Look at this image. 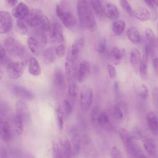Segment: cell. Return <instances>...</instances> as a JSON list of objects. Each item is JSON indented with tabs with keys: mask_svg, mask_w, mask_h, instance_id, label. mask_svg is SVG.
<instances>
[{
	"mask_svg": "<svg viewBox=\"0 0 158 158\" xmlns=\"http://www.w3.org/2000/svg\"><path fill=\"white\" fill-rule=\"evenodd\" d=\"M143 146L146 152L150 156H155L157 152L156 144L151 139H144L143 141Z\"/></svg>",
	"mask_w": 158,
	"mask_h": 158,
	"instance_id": "cell-34",
	"label": "cell"
},
{
	"mask_svg": "<svg viewBox=\"0 0 158 158\" xmlns=\"http://www.w3.org/2000/svg\"><path fill=\"white\" fill-rule=\"evenodd\" d=\"M157 30H158V20L157 22Z\"/></svg>",
	"mask_w": 158,
	"mask_h": 158,
	"instance_id": "cell-64",
	"label": "cell"
},
{
	"mask_svg": "<svg viewBox=\"0 0 158 158\" xmlns=\"http://www.w3.org/2000/svg\"><path fill=\"white\" fill-rule=\"evenodd\" d=\"M56 54L57 57H62L64 56L66 51V43L65 42H63L61 43H59L58 46H56V48L54 49Z\"/></svg>",
	"mask_w": 158,
	"mask_h": 158,
	"instance_id": "cell-49",
	"label": "cell"
},
{
	"mask_svg": "<svg viewBox=\"0 0 158 158\" xmlns=\"http://www.w3.org/2000/svg\"><path fill=\"white\" fill-rule=\"evenodd\" d=\"M102 110L99 106H94L91 111V122L94 125H98L99 120L102 113Z\"/></svg>",
	"mask_w": 158,
	"mask_h": 158,
	"instance_id": "cell-38",
	"label": "cell"
},
{
	"mask_svg": "<svg viewBox=\"0 0 158 158\" xmlns=\"http://www.w3.org/2000/svg\"><path fill=\"white\" fill-rule=\"evenodd\" d=\"M118 135L127 152L133 157L139 158L142 154L141 150L138 145L135 142V139H133L130 132L124 128H122L119 130Z\"/></svg>",
	"mask_w": 158,
	"mask_h": 158,
	"instance_id": "cell-1",
	"label": "cell"
},
{
	"mask_svg": "<svg viewBox=\"0 0 158 158\" xmlns=\"http://www.w3.org/2000/svg\"><path fill=\"white\" fill-rule=\"evenodd\" d=\"M152 65L155 72L158 75V57H154L153 59Z\"/></svg>",
	"mask_w": 158,
	"mask_h": 158,
	"instance_id": "cell-58",
	"label": "cell"
},
{
	"mask_svg": "<svg viewBox=\"0 0 158 158\" xmlns=\"http://www.w3.org/2000/svg\"><path fill=\"white\" fill-rule=\"evenodd\" d=\"M82 146L86 152L85 154H87L88 157L94 158L96 152L94 149V144L89 137L85 136L82 138Z\"/></svg>",
	"mask_w": 158,
	"mask_h": 158,
	"instance_id": "cell-20",
	"label": "cell"
},
{
	"mask_svg": "<svg viewBox=\"0 0 158 158\" xmlns=\"http://www.w3.org/2000/svg\"><path fill=\"white\" fill-rule=\"evenodd\" d=\"M76 62L69 57H66L65 62V70L67 77L69 78H72L77 72Z\"/></svg>",
	"mask_w": 158,
	"mask_h": 158,
	"instance_id": "cell-26",
	"label": "cell"
},
{
	"mask_svg": "<svg viewBox=\"0 0 158 158\" xmlns=\"http://www.w3.org/2000/svg\"><path fill=\"white\" fill-rule=\"evenodd\" d=\"M16 114L20 116L24 123H28L31 120V114L27 103L23 100H19L15 105Z\"/></svg>",
	"mask_w": 158,
	"mask_h": 158,
	"instance_id": "cell-10",
	"label": "cell"
},
{
	"mask_svg": "<svg viewBox=\"0 0 158 158\" xmlns=\"http://www.w3.org/2000/svg\"><path fill=\"white\" fill-rule=\"evenodd\" d=\"M128 40L133 44H138L141 41V36L138 30L135 27H130L127 30Z\"/></svg>",
	"mask_w": 158,
	"mask_h": 158,
	"instance_id": "cell-29",
	"label": "cell"
},
{
	"mask_svg": "<svg viewBox=\"0 0 158 158\" xmlns=\"http://www.w3.org/2000/svg\"><path fill=\"white\" fill-rule=\"evenodd\" d=\"M0 60L1 64H6V62H7L8 60L7 51L4 47H3L2 46H0Z\"/></svg>",
	"mask_w": 158,
	"mask_h": 158,
	"instance_id": "cell-55",
	"label": "cell"
},
{
	"mask_svg": "<svg viewBox=\"0 0 158 158\" xmlns=\"http://www.w3.org/2000/svg\"><path fill=\"white\" fill-rule=\"evenodd\" d=\"M14 25L11 14L6 10L0 12V33L1 35L9 32Z\"/></svg>",
	"mask_w": 158,
	"mask_h": 158,
	"instance_id": "cell-6",
	"label": "cell"
},
{
	"mask_svg": "<svg viewBox=\"0 0 158 158\" xmlns=\"http://www.w3.org/2000/svg\"><path fill=\"white\" fill-rule=\"evenodd\" d=\"M26 2H28L29 4H32L34 2H36L38 0H24Z\"/></svg>",
	"mask_w": 158,
	"mask_h": 158,
	"instance_id": "cell-61",
	"label": "cell"
},
{
	"mask_svg": "<svg viewBox=\"0 0 158 158\" xmlns=\"http://www.w3.org/2000/svg\"><path fill=\"white\" fill-rule=\"evenodd\" d=\"M25 65L23 62H12L7 63L6 71L9 77L12 80L20 78L23 73Z\"/></svg>",
	"mask_w": 158,
	"mask_h": 158,
	"instance_id": "cell-5",
	"label": "cell"
},
{
	"mask_svg": "<svg viewBox=\"0 0 158 158\" xmlns=\"http://www.w3.org/2000/svg\"><path fill=\"white\" fill-rule=\"evenodd\" d=\"M146 5L152 10V18L154 20H156L157 18V12L156 8V6L154 5V2L152 0H144Z\"/></svg>",
	"mask_w": 158,
	"mask_h": 158,
	"instance_id": "cell-51",
	"label": "cell"
},
{
	"mask_svg": "<svg viewBox=\"0 0 158 158\" xmlns=\"http://www.w3.org/2000/svg\"><path fill=\"white\" fill-rule=\"evenodd\" d=\"M82 26L86 27L92 32H94L96 31L98 28V24L91 10L88 13V14L86 17L82 24Z\"/></svg>",
	"mask_w": 158,
	"mask_h": 158,
	"instance_id": "cell-23",
	"label": "cell"
},
{
	"mask_svg": "<svg viewBox=\"0 0 158 158\" xmlns=\"http://www.w3.org/2000/svg\"><path fill=\"white\" fill-rule=\"evenodd\" d=\"M91 6L98 16L102 17L104 15V7L102 6L101 0H91Z\"/></svg>",
	"mask_w": 158,
	"mask_h": 158,
	"instance_id": "cell-36",
	"label": "cell"
},
{
	"mask_svg": "<svg viewBox=\"0 0 158 158\" xmlns=\"http://www.w3.org/2000/svg\"><path fill=\"white\" fill-rule=\"evenodd\" d=\"M78 95V85L75 83H71L67 89V99L73 105L75 104Z\"/></svg>",
	"mask_w": 158,
	"mask_h": 158,
	"instance_id": "cell-31",
	"label": "cell"
},
{
	"mask_svg": "<svg viewBox=\"0 0 158 158\" xmlns=\"http://www.w3.org/2000/svg\"><path fill=\"white\" fill-rule=\"evenodd\" d=\"M139 158H147V157L145 156V155H144V154H141L139 157Z\"/></svg>",
	"mask_w": 158,
	"mask_h": 158,
	"instance_id": "cell-63",
	"label": "cell"
},
{
	"mask_svg": "<svg viewBox=\"0 0 158 158\" xmlns=\"http://www.w3.org/2000/svg\"><path fill=\"white\" fill-rule=\"evenodd\" d=\"M144 33L149 43L151 46L154 45L156 42V37L152 30L149 27H146L144 30Z\"/></svg>",
	"mask_w": 158,
	"mask_h": 158,
	"instance_id": "cell-45",
	"label": "cell"
},
{
	"mask_svg": "<svg viewBox=\"0 0 158 158\" xmlns=\"http://www.w3.org/2000/svg\"><path fill=\"white\" fill-rule=\"evenodd\" d=\"M1 158H9L7 152L4 148L1 149V154H0Z\"/></svg>",
	"mask_w": 158,
	"mask_h": 158,
	"instance_id": "cell-59",
	"label": "cell"
},
{
	"mask_svg": "<svg viewBox=\"0 0 158 158\" xmlns=\"http://www.w3.org/2000/svg\"><path fill=\"white\" fill-rule=\"evenodd\" d=\"M110 54L114 60L116 61H120L124 56L125 50L117 47H114L110 51Z\"/></svg>",
	"mask_w": 158,
	"mask_h": 158,
	"instance_id": "cell-40",
	"label": "cell"
},
{
	"mask_svg": "<svg viewBox=\"0 0 158 158\" xmlns=\"http://www.w3.org/2000/svg\"><path fill=\"white\" fill-rule=\"evenodd\" d=\"M91 70V65L88 60H83L80 62L75 74L77 80L81 82L84 81L89 75Z\"/></svg>",
	"mask_w": 158,
	"mask_h": 158,
	"instance_id": "cell-13",
	"label": "cell"
},
{
	"mask_svg": "<svg viewBox=\"0 0 158 158\" xmlns=\"http://www.w3.org/2000/svg\"><path fill=\"white\" fill-rule=\"evenodd\" d=\"M104 15L112 20L118 19L120 13L117 6L112 3H107L104 7Z\"/></svg>",
	"mask_w": 158,
	"mask_h": 158,
	"instance_id": "cell-19",
	"label": "cell"
},
{
	"mask_svg": "<svg viewBox=\"0 0 158 158\" xmlns=\"http://www.w3.org/2000/svg\"><path fill=\"white\" fill-rule=\"evenodd\" d=\"M43 14L41 10L36 9H32L30 10L29 14L25 19L26 23L31 27H38L40 19Z\"/></svg>",
	"mask_w": 158,
	"mask_h": 158,
	"instance_id": "cell-15",
	"label": "cell"
},
{
	"mask_svg": "<svg viewBox=\"0 0 158 158\" xmlns=\"http://www.w3.org/2000/svg\"><path fill=\"white\" fill-rule=\"evenodd\" d=\"M16 30L17 31L22 35H26L28 32V28L25 25V23L20 20H17L15 24Z\"/></svg>",
	"mask_w": 158,
	"mask_h": 158,
	"instance_id": "cell-44",
	"label": "cell"
},
{
	"mask_svg": "<svg viewBox=\"0 0 158 158\" xmlns=\"http://www.w3.org/2000/svg\"><path fill=\"white\" fill-rule=\"evenodd\" d=\"M77 14L81 25H82L88 13L91 11V9L89 8L88 2L86 0H78L77 5Z\"/></svg>",
	"mask_w": 158,
	"mask_h": 158,
	"instance_id": "cell-16",
	"label": "cell"
},
{
	"mask_svg": "<svg viewBox=\"0 0 158 158\" xmlns=\"http://www.w3.org/2000/svg\"><path fill=\"white\" fill-rule=\"evenodd\" d=\"M27 44L32 54L35 55H38L39 54V51H40L39 42L36 38L32 36L29 37L27 39Z\"/></svg>",
	"mask_w": 158,
	"mask_h": 158,
	"instance_id": "cell-37",
	"label": "cell"
},
{
	"mask_svg": "<svg viewBox=\"0 0 158 158\" xmlns=\"http://www.w3.org/2000/svg\"><path fill=\"white\" fill-rule=\"evenodd\" d=\"M138 94L142 99H146L149 96V90L148 87L144 85H141L138 89Z\"/></svg>",
	"mask_w": 158,
	"mask_h": 158,
	"instance_id": "cell-48",
	"label": "cell"
},
{
	"mask_svg": "<svg viewBox=\"0 0 158 158\" xmlns=\"http://www.w3.org/2000/svg\"><path fill=\"white\" fill-rule=\"evenodd\" d=\"M53 83L57 88L63 89L65 86V77L61 69L56 68L53 74Z\"/></svg>",
	"mask_w": 158,
	"mask_h": 158,
	"instance_id": "cell-24",
	"label": "cell"
},
{
	"mask_svg": "<svg viewBox=\"0 0 158 158\" xmlns=\"http://www.w3.org/2000/svg\"><path fill=\"white\" fill-rule=\"evenodd\" d=\"M38 27L43 30L49 31L50 30L51 25L50 23V20H49L48 17L46 15H43L41 16L40 22H39Z\"/></svg>",
	"mask_w": 158,
	"mask_h": 158,
	"instance_id": "cell-41",
	"label": "cell"
},
{
	"mask_svg": "<svg viewBox=\"0 0 158 158\" xmlns=\"http://www.w3.org/2000/svg\"><path fill=\"white\" fill-rule=\"evenodd\" d=\"M9 151L12 158H23V152L17 148H11Z\"/></svg>",
	"mask_w": 158,
	"mask_h": 158,
	"instance_id": "cell-52",
	"label": "cell"
},
{
	"mask_svg": "<svg viewBox=\"0 0 158 158\" xmlns=\"http://www.w3.org/2000/svg\"><path fill=\"white\" fill-rule=\"evenodd\" d=\"M107 70L110 78H114L117 76V70L114 65H112V64H107Z\"/></svg>",
	"mask_w": 158,
	"mask_h": 158,
	"instance_id": "cell-57",
	"label": "cell"
},
{
	"mask_svg": "<svg viewBox=\"0 0 158 158\" xmlns=\"http://www.w3.org/2000/svg\"><path fill=\"white\" fill-rule=\"evenodd\" d=\"M9 110V107L7 103L5 101H1L0 104V117L1 118H3L4 117L6 116Z\"/></svg>",
	"mask_w": 158,
	"mask_h": 158,
	"instance_id": "cell-50",
	"label": "cell"
},
{
	"mask_svg": "<svg viewBox=\"0 0 158 158\" xmlns=\"http://www.w3.org/2000/svg\"><path fill=\"white\" fill-rule=\"evenodd\" d=\"M152 2H154V5L157 7H158V0H152Z\"/></svg>",
	"mask_w": 158,
	"mask_h": 158,
	"instance_id": "cell-62",
	"label": "cell"
},
{
	"mask_svg": "<svg viewBox=\"0 0 158 158\" xmlns=\"http://www.w3.org/2000/svg\"><path fill=\"white\" fill-rule=\"evenodd\" d=\"M62 158H71L73 155L72 146L70 141L65 138L60 143Z\"/></svg>",
	"mask_w": 158,
	"mask_h": 158,
	"instance_id": "cell-22",
	"label": "cell"
},
{
	"mask_svg": "<svg viewBox=\"0 0 158 158\" xmlns=\"http://www.w3.org/2000/svg\"><path fill=\"white\" fill-rule=\"evenodd\" d=\"M133 16L142 22L148 21L151 19V13L146 7H139L133 11Z\"/></svg>",
	"mask_w": 158,
	"mask_h": 158,
	"instance_id": "cell-25",
	"label": "cell"
},
{
	"mask_svg": "<svg viewBox=\"0 0 158 158\" xmlns=\"http://www.w3.org/2000/svg\"><path fill=\"white\" fill-rule=\"evenodd\" d=\"M7 52L14 57H20L24 54V47L18 40L12 38H7L4 43Z\"/></svg>",
	"mask_w": 158,
	"mask_h": 158,
	"instance_id": "cell-2",
	"label": "cell"
},
{
	"mask_svg": "<svg viewBox=\"0 0 158 158\" xmlns=\"http://www.w3.org/2000/svg\"><path fill=\"white\" fill-rule=\"evenodd\" d=\"M28 72L35 77L39 76L41 73V69L38 60L35 57H31L28 61Z\"/></svg>",
	"mask_w": 158,
	"mask_h": 158,
	"instance_id": "cell-21",
	"label": "cell"
},
{
	"mask_svg": "<svg viewBox=\"0 0 158 158\" xmlns=\"http://www.w3.org/2000/svg\"><path fill=\"white\" fill-rule=\"evenodd\" d=\"M49 31V37L51 40L56 43H61L65 41L63 34V27L60 23H54L51 24Z\"/></svg>",
	"mask_w": 158,
	"mask_h": 158,
	"instance_id": "cell-9",
	"label": "cell"
},
{
	"mask_svg": "<svg viewBox=\"0 0 158 158\" xmlns=\"http://www.w3.org/2000/svg\"><path fill=\"white\" fill-rule=\"evenodd\" d=\"M149 56L144 52L142 56V60L139 69V72L141 78L143 80H146L148 78V61Z\"/></svg>",
	"mask_w": 158,
	"mask_h": 158,
	"instance_id": "cell-28",
	"label": "cell"
},
{
	"mask_svg": "<svg viewBox=\"0 0 158 158\" xmlns=\"http://www.w3.org/2000/svg\"><path fill=\"white\" fill-rule=\"evenodd\" d=\"M110 116L117 120H121L123 118V113L121 108L118 106L112 107L109 110Z\"/></svg>",
	"mask_w": 158,
	"mask_h": 158,
	"instance_id": "cell-39",
	"label": "cell"
},
{
	"mask_svg": "<svg viewBox=\"0 0 158 158\" xmlns=\"http://www.w3.org/2000/svg\"><path fill=\"white\" fill-rule=\"evenodd\" d=\"M14 95L24 100H31L34 98V95L29 89L24 86L14 85L11 88Z\"/></svg>",
	"mask_w": 158,
	"mask_h": 158,
	"instance_id": "cell-14",
	"label": "cell"
},
{
	"mask_svg": "<svg viewBox=\"0 0 158 158\" xmlns=\"http://www.w3.org/2000/svg\"><path fill=\"white\" fill-rule=\"evenodd\" d=\"M126 24L124 20L117 19L114 20L111 25V30L114 35L119 36L124 31Z\"/></svg>",
	"mask_w": 158,
	"mask_h": 158,
	"instance_id": "cell-27",
	"label": "cell"
},
{
	"mask_svg": "<svg viewBox=\"0 0 158 158\" xmlns=\"http://www.w3.org/2000/svg\"><path fill=\"white\" fill-rule=\"evenodd\" d=\"M133 139H140L143 138V133L138 128H133L130 133Z\"/></svg>",
	"mask_w": 158,
	"mask_h": 158,
	"instance_id": "cell-53",
	"label": "cell"
},
{
	"mask_svg": "<svg viewBox=\"0 0 158 158\" xmlns=\"http://www.w3.org/2000/svg\"><path fill=\"white\" fill-rule=\"evenodd\" d=\"M28 6L23 3L20 2L12 10V15L17 20H23L27 18L30 12Z\"/></svg>",
	"mask_w": 158,
	"mask_h": 158,
	"instance_id": "cell-11",
	"label": "cell"
},
{
	"mask_svg": "<svg viewBox=\"0 0 158 158\" xmlns=\"http://www.w3.org/2000/svg\"><path fill=\"white\" fill-rule=\"evenodd\" d=\"M23 120L22 118L19 116L17 114H15L13 116L12 118V123L14 127V130L15 134L18 136L22 135L23 131Z\"/></svg>",
	"mask_w": 158,
	"mask_h": 158,
	"instance_id": "cell-32",
	"label": "cell"
},
{
	"mask_svg": "<svg viewBox=\"0 0 158 158\" xmlns=\"http://www.w3.org/2000/svg\"><path fill=\"white\" fill-rule=\"evenodd\" d=\"M56 54L55 49L52 48H49L45 49L43 53V59L45 64H49L53 63L56 59Z\"/></svg>",
	"mask_w": 158,
	"mask_h": 158,
	"instance_id": "cell-33",
	"label": "cell"
},
{
	"mask_svg": "<svg viewBox=\"0 0 158 158\" xmlns=\"http://www.w3.org/2000/svg\"><path fill=\"white\" fill-rule=\"evenodd\" d=\"M111 158H123L120 151L116 147L113 146L110 151Z\"/></svg>",
	"mask_w": 158,
	"mask_h": 158,
	"instance_id": "cell-56",
	"label": "cell"
},
{
	"mask_svg": "<svg viewBox=\"0 0 158 158\" xmlns=\"http://www.w3.org/2000/svg\"><path fill=\"white\" fill-rule=\"evenodd\" d=\"M119 3L123 10L131 16H133V10L127 0H119Z\"/></svg>",
	"mask_w": 158,
	"mask_h": 158,
	"instance_id": "cell-47",
	"label": "cell"
},
{
	"mask_svg": "<svg viewBox=\"0 0 158 158\" xmlns=\"http://www.w3.org/2000/svg\"><path fill=\"white\" fill-rule=\"evenodd\" d=\"M152 98L153 105L155 108L158 109V87H154L152 91Z\"/></svg>",
	"mask_w": 158,
	"mask_h": 158,
	"instance_id": "cell-54",
	"label": "cell"
},
{
	"mask_svg": "<svg viewBox=\"0 0 158 158\" xmlns=\"http://www.w3.org/2000/svg\"><path fill=\"white\" fill-rule=\"evenodd\" d=\"M56 113V119L57 127L59 129L62 130L64 126V120L65 118L64 112L62 106H58L55 110Z\"/></svg>",
	"mask_w": 158,
	"mask_h": 158,
	"instance_id": "cell-35",
	"label": "cell"
},
{
	"mask_svg": "<svg viewBox=\"0 0 158 158\" xmlns=\"http://www.w3.org/2000/svg\"><path fill=\"white\" fill-rule=\"evenodd\" d=\"M85 46V39L83 37L77 38L68 49L66 57L72 59L75 61L77 60L80 53Z\"/></svg>",
	"mask_w": 158,
	"mask_h": 158,
	"instance_id": "cell-8",
	"label": "cell"
},
{
	"mask_svg": "<svg viewBox=\"0 0 158 158\" xmlns=\"http://www.w3.org/2000/svg\"><path fill=\"white\" fill-rule=\"evenodd\" d=\"M146 122L151 132L154 135H158V117L153 112H149L147 114Z\"/></svg>",
	"mask_w": 158,
	"mask_h": 158,
	"instance_id": "cell-18",
	"label": "cell"
},
{
	"mask_svg": "<svg viewBox=\"0 0 158 158\" xmlns=\"http://www.w3.org/2000/svg\"><path fill=\"white\" fill-rule=\"evenodd\" d=\"M98 125L101 127L102 128L107 130V131H112L114 129L113 125L111 123V122L109 119L108 114L106 112L102 111L101 115L100 116Z\"/></svg>",
	"mask_w": 158,
	"mask_h": 158,
	"instance_id": "cell-30",
	"label": "cell"
},
{
	"mask_svg": "<svg viewBox=\"0 0 158 158\" xmlns=\"http://www.w3.org/2000/svg\"><path fill=\"white\" fill-rule=\"evenodd\" d=\"M70 143L72 146L73 155L77 156L81 150L82 146V138L81 137L78 130L76 128H72L69 130Z\"/></svg>",
	"mask_w": 158,
	"mask_h": 158,
	"instance_id": "cell-7",
	"label": "cell"
},
{
	"mask_svg": "<svg viewBox=\"0 0 158 158\" xmlns=\"http://www.w3.org/2000/svg\"><path fill=\"white\" fill-rule=\"evenodd\" d=\"M52 158H62L60 143L59 144L57 142L53 143L52 148Z\"/></svg>",
	"mask_w": 158,
	"mask_h": 158,
	"instance_id": "cell-46",
	"label": "cell"
},
{
	"mask_svg": "<svg viewBox=\"0 0 158 158\" xmlns=\"http://www.w3.org/2000/svg\"><path fill=\"white\" fill-rule=\"evenodd\" d=\"M96 51L99 54H104L106 50V40L104 38H100L96 43Z\"/></svg>",
	"mask_w": 158,
	"mask_h": 158,
	"instance_id": "cell-43",
	"label": "cell"
},
{
	"mask_svg": "<svg viewBox=\"0 0 158 158\" xmlns=\"http://www.w3.org/2000/svg\"><path fill=\"white\" fill-rule=\"evenodd\" d=\"M62 107L64 112L65 118H68L72 112L73 105L70 102V101L67 99H66L63 101Z\"/></svg>",
	"mask_w": 158,
	"mask_h": 158,
	"instance_id": "cell-42",
	"label": "cell"
},
{
	"mask_svg": "<svg viewBox=\"0 0 158 158\" xmlns=\"http://www.w3.org/2000/svg\"><path fill=\"white\" fill-rule=\"evenodd\" d=\"M56 12L57 16L66 28H72L75 25L77 20L71 12L64 10L59 5L56 6Z\"/></svg>",
	"mask_w": 158,
	"mask_h": 158,
	"instance_id": "cell-3",
	"label": "cell"
},
{
	"mask_svg": "<svg viewBox=\"0 0 158 158\" xmlns=\"http://www.w3.org/2000/svg\"><path fill=\"white\" fill-rule=\"evenodd\" d=\"M142 57L139 51L135 48L131 49L130 55V61L131 66L135 72L139 71Z\"/></svg>",
	"mask_w": 158,
	"mask_h": 158,
	"instance_id": "cell-17",
	"label": "cell"
},
{
	"mask_svg": "<svg viewBox=\"0 0 158 158\" xmlns=\"http://www.w3.org/2000/svg\"><path fill=\"white\" fill-rule=\"evenodd\" d=\"M0 135L1 139L5 143H10L12 139V132L11 127L6 120L1 118L0 120Z\"/></svg>",
	"mask_w": 158,
	"mask_h": 158,
	"instance_id": "cell-12",
	"label": "cell"
},
{
	"mask_svg": "<svg viewBox=\"0 0 158 158\" xmlns=\"http://www.w3.org/2000/svg\"><path fill=\"white\" fill-rule=\"evenodd\" d=\"M93 99L92 89L89 86L83 88L80 96V104L83 111H88L91 107Z\"/></svg>",
	"mask_w": 158,
	"mask_h": 158,
	"instance_id": "cell-4",
	"label": "cell"
},
{
	"mask_svg": "<svg viewBox=\"0 0 158 158\" xmlns=\"http://www.w3.org/2000/svg\"><path fill=\"white\" fill-rule=\"evenodd\" d=\"M7 4H9V6L14 7L15 6H16L18 4V0H7Z\"/></svg>",
	"mask_w": 158,
	"mask_h": 158,
	"instance_id": "cell-60",
	"label": "cell"
}]
</instances>
